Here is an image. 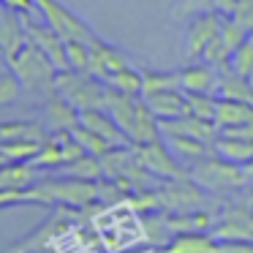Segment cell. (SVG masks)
Wrapping results in <instances>:
<instances>
[{"mask_svg": "<svg viewBox=\"0 0 253 253\" xmlns=\"http://www.w3.org/2000/svg\"><path fill=\"white\" fill-rule=\"evenodd\" d=\"M60 171H63L66 177H79V180H104L101 155H90V153H84L82 158H77V161H71V164H66Z\"/></svg>", "mask_w": 253, "mask_h": 253, "instance_id": "cell-25", "label": "cell"}, {"mask_svg": "<svg viewBox=\"0 0 253 253\" xmlns=\"http://www.w3.org/2000/svg\"><path fill=\"white\" fill-rule=\"evenodd\" d=\"M106 84H109L112 90H120V93H126V95H142V87H144L142 68H136V66L120 68L117 74H112Z\"/></svg>", "mask_w": 253, "mask_h": 253, "instance_id": "cell-27", "label": "cell"}, {"mask_svg": "<svg viewBox=\"0 0 253 253\" xmlns=\"http://www.w3.org/2000/svg\"><path fill=\"white\" fill-rule=\"evenodd\" d=\"M188 104H191V115L204 117V120H212L215 123L218 95H212V93H188Z\"/></svg>", "mask_w": 253, "mask_h": 253, "instance_id": "cell-30", "label": "cell"}, {"mask_svg": "<svg viewBox=\"0 0 253 253\" xmlns=\"http://www.w3.org/2000/svg\"><path fill=\"white\" fill-rule=\"evenodd\" d=\"M220 25H223V17L215 11H204L188 19V28H185V57L188 60H202L207 44L220 33Z\"/></svg>", "mask_w": 253, "mask_h": 253, "instance_id": "cell-10", "label": "cell"}, {"mask_svg": "<svg viewBox=\"0 0 253 253\" xmlns=\"http://www.w3.org/2000/svg\"><path fill=\"white\" fill-rule=\"evenodd\" d=\"M253 123V104L237 98H218L215 109V126L220 128H234V126H251Z\"/></svg>", "mask_w": 253, "mask_h": 253, "instance_id": "cell-18", "label": "cell"}, {"mask_svg": "<svg viewBox=\"0 0 253 253\" xmlns=\"http://www.w3.org/2000/svg\"><path fill=\"white\" fill-rule=\"evenodd\" d=\"M36 166L30 161H11V164L0 166V191H11V188H28L36 182Z\"/></svg>", "mask_w": 253, "mask_h": 253, "instance_id": "cell-22", "label": "cell"}, {"mask_svg": "<svg viewBox=\"0 0 253 253\" xmlns=\"http://www.w3.org/2000/svg\"><path fill=\"white\" fill-rule=\"evenodd\" d=\"M142 77H144L142 95L161 93V90H182L180 68H177V71H153V68H142Z\"/></svg>", "mask_w": 253, "mask_h": 253, "instance_id": "cell-26", "label": "cell"}, {"mask_svg": "<svg viewBox=\"0 0 253 253\" xmlns=\"http://www.w3.org/2000/svg\"><path fill=\"white\" fill-rule=\"evenodd\" d=\"M106 109L117 120V126L123 128V133L128 136L131 144H147V142H158L161 139V120L150 112L147 101L142 95H126L120 90L109 87Z\"/></svg>", "mask_w": 253, "mask_h": 253, "instance_id": "cell-1", "label": "cell"}, {"mask_svg": "<svg viewBox=\"0 0 253 253\" xmlns=\"http://www.w3.org/2000/svg\"><path fill=\"white\" fill-rule=\"evenodd\" d=\"M44 193L46 204H71V207H90L98 202V180H79V177H52L36 182Z\"/></svg>", "mask_w": 253, "mask_h": 253, "instance_id": "cell-5", "label": "cell"}, {"mask_svg": "<svg viewBox=\"0 0 253 253\" xmlns=\"http://www.w3.org/2000/svg\"><path fill=\"white\" fill-rule=\"evenodd\" d=\"M36 8L44 17V22L52 25L66 41H84V44H90L93 39H98L93 33V28L82 17H77L68 6H63L60 0H36Z\"/></svg>", "mask_w": 253, "mask_h": 253, "instance_id": "cell-6", "label": "cell"}, {"mask_svg": "<svg viewBox=\"0 0 253 253\" xmlns=\"http://www.w3.org/2000/svg\"><path fill=\"white\" fill-rule=\"evenodd\" d=\"M248 36H251V30H248L245 25H240L234 17H223V25H220V39L226 41L229 52H234L237 46L248 39Z\"/></svg>", "mask_w": 253, "mask_h": 253, "instance_id": "cell-32", "label": "cell"}, {"mask_svg": "<svg viewBox=\"0 0 253 253\" xmlns=\"http://www.w3.org/2000/svg\"><path fill=\"white\" fill-rule=\"evenodd\" d=\"M71 136L77 139V142L84 147V153H90V155H104V153H109V150H112V144L106 142L104 136L93 133L90 128H84V126H77L71 131Z\"/></svg>", "mask_w": 253, "mask_h": 253, "instance_id": "cell-29", "label": "cell"}, {"mask_svg": "<svg viewBox=\"0 0 253 253\" xmlns=\"http://www.w3.org/2000/svg\"><path fill=\"white\" fill-rule=\"evenodd\" d=\"M126 66H131V57H128L120 46L109 44V41H104V39L90 41V68H87V74L98 77L101 82H109L112 74H117Z\"/></svg>", "mask_w": 253, "mask_h": 253, "instance_id": "cell-11", "label": "cell"}, {"mask_svg": "<svg viewBox=\"0 0 253 253\" xmlns=\"http://www.w3.org/2000/svg\"><path fill=\"white\" fill-rule=\"evenodd\" d=\"M245 174H248V185H253V158L245 164Z\"/></svg>", "mask_w": 253, "mask_h": 253, "instance_id": "cell-38", "label": "cell"}, {"mask_svg": "<svg viewBox=\"0 0 253 253\" xmlns=\"http://www.w3.org/2000/svg\"><path fill=\"white\" fill-rule=\"evenodd\" d=\"M0 60H6V52H3V46H0Z\"/></svg>", "mask_w": 253, "mask_h": 253, "instance_id": "cell-39", "label": "cell"}, {"mask_svg": "<svg viewBox=\"0 0 253 253\" xmlns=\"http://www.w3.org/2000/svg\"><path fill=\"white\" fill-rule=\"evenodd\" d=\"M229 66L234 68L237 74H242V77H248L253 82V33L248 36V39L242 41L234 52H231Z\"/></svg>", "mask_w": 253, "mask_h": 253, "instance_id": "cell-28", "label": "cell"}, {"mask_svg": "<svg viewBox=\"0 0 253 253\" xmlns=\"http://www.w3.org/2000/svg\"><path fill=\"white\" fill-rule=\"evenodd\" d=\"M161 139L166 142V147L174 153V158L180 161L185 169H191V166L199 164L207 153H212V144L202 142V139H193V136H188V133H177V131H171V128H161Z\"/></svg>", "mask_w": 253, "mask_h": 253, "instance_id": "cell-12", "label": "cell"}, {"mask_svg": "<svg viewBox=\"0 0 253 253\" xmlns=\"http://www.w3.org/2000/svg\"><path fill=\"white\" fill-rule=\"evenodd\" d=\"M212 234L223 242H253V210L251 204H229L212 226Z\"/></svg>", "mask_w": 253, "mask_h": 253, "instance_id": "cell-9", "label": "cell"}, {"mask_svg": "<svg viewBox=\"0 0 253 253\" xmlns=\"http://www.w3.org/2000/svg\"><path fill=\"white\" fill-rule=\"evenodd\" d=\"M212 215L202 212V210H191V212H169L161 226L164 231H169L171 237L174 234H188V231H212Z\"/></svg>", "mask_w": 253, "mask_h": 253, "instance_id": "cell-16", "label": "cell"}, {"mask_svg": "<svg viewBox=\"0 0 253 253\" xmlns=\"http://www.w3.org/2000/svg\"><path fill=\"white\" fill-rule=\"evenodd\" d=\"M30 164L36 169H63L66 166V153H63V139L57 133L55 139H46L39 147V153L30 158Z\"/></svg>", "mask_w": 253, "mask_h": 253, "instance_id": "cell-24", "label": "cell"}, {"mask_svg": "<svg viewBox=\"0 0 253 253\" xmlns=\"http://www.w3.org/2000/svg\"><path fill=\"white\" fill-rule=\"evenodd\" d=\"M234 19L240 25H245V28L253 33V0H240V3H237Z\"/></svg>", "mask_w": 253, "mask_h": 253, "instance_id": "cell-35", "label": "cell"}, {"mask_svg": "<svg viewBox=\"0 0 253 253\" xmlns=\"http://www.w3.org/2000/svg\"><path fill=\"white\" fill-rule=\"evenodd\" d=\"M204 11H212V0H177L174 8H171V19L177 22H188L191 17Z\"/></svg>", "mask_w": 253, "mask_h": 253, "instance_id": "cell-31", "label": "cell"}, {"mask_svg": "<svg viewBox=\"0 0 253 253\" xmlns=\"http://www.w3.org/2000/svg\"><path fill=\"white\" fill-rule=\"evenodd\" d=\"M237 3H240V0H212V11L220 14V17H234Z\"/></svg>", "mask_w": 253, "mask_h": 253, "instance_id": "cell-37", "label": "cell"}, {"mask_svg": "<svg viewBox=\"0 0 253 253\" xmlns=\"http://www.w3.org/2000/svg\"><path fill=\"white\" fill-rule=\"evenodd\" d=\"M55 93H60L66 101H71L79 112L82 109H95V106H106V82L87 71H57L55 79Z\"/></svg>", "mask_w": 253, "mask_h": 253, "instance_id": "cell-4", "label": "cell"}, {"mask_svg": "<svg viewBox=\"0 0 253 253\" xmlns=\"http://www.w3.org/2000/svg\"><path fill=\"white\" fill-rule=\"evenodd\" d=\"M215 95L218 98H237V101L253 104V82L248 77H242V74H237L231 66H226V68H220Z\"/></svg>", "mask_w": 253, "mask_h": 253, "instance_id": "cell-20", "label": "cell"}, {"mask_svg": "<svg viewBox=\"0 0 253 253\" xmlns=\"http://www.w3.org/2000/svg\"><path fill=\"white\" fill-rule=\"evenodd\" d=\"M0 142H46L44 128L30 120H8L0 123Z\"/></svg>", "mask_w": 253, "mask_h": 253, "instance_id": "cell-23", "label": "cell"}, {"mask_svg": "<svg viewBox=\"0 0 253 253\" xmlns=\"http://www.w3.org/2000/svg\"><path fill=\"white\" fill-rule=\"evenodd\" d=\"M188 174L204 188V191H212V193H223V191H237V188H245L248 185V174H245V166L240 164H231V161L220 158L218 153H207L199 164H193L188 169Z\"/></svg>", "mask_w": 253, "mask_h": 253, "instance_id": "cell-3", "label": "cell"}, {"mask_svg": "<svg viewBox=\"0 0 253 253\" xmlns=\"http://www.w3.org/2000/svg\"><path fill=\"white\" fill-rule=\"evenodd\" d=\"M22 25H25V39L39 46V49L57 66V71H68V52H66L68 41L63 39L52 25L36 22L33 14H22Z\"/></svg>", "mask_w": 253, "mask_h": 253, "instance_id": "cell-7", "label": "cell"}, {"mask_svg": "<svg viewBox=\"0 0 253 253\" xmlns=\"http://www.w3.org/2000/svg\"><path fill=\"white\" fill-rule=\"evenodd\" d=\"M19 90H22V84H19V79L14 77V74L0 77V106H6V104H11V101H17Z\"/></svg>", "mask_w": 253, "mask_h": 253, "instance_id": "cell-34", "label": "cell"}, {"mask_svg": "<svg viewBox=\"0 0 253 253\" xmlns=\"http://www.w3.org/2000/svg\"><path fill=\"white\" fill-rule=\"evenodd\" d=\"M79 126H84V128H90L93 133L104 136L112 147H126V144H131V142H128V136L123 133V128L117 126V120L109 115V109H106V106L82 109V112H79Z\"/></svg>", "mask_w": 253, "mask_h": 253, "instance_id": "cell-14", "label": "cell"}, {"mask_svg": "<svg viewBox=\"0 0 253 253\" xmlns=\"http://www.w3.org/2000/svg\"><path fill=\"white\" fill-rule=\"evenodd\" d=\"M212 150L220 158L231 161V164L245 166L253 158V139L245 136H229V133H218V139L212 142Z\"/></svg>", "mask_w": 253, "mask_h": 253, "instance_id": "cell-21", "label": "cell"}, {"mask_svg": "<svg viewBox=\"0 0 253 253\" xmlns=\"http://www.w3.org/2000/svg\"><path fill=\"white\" fill-rule=\"evenodd\" d=\"M6 63L25 90H30V93H55L57 66L36 44L25 41L17 52H11L6 57Z\"/></svg>", "mask_w": 253, "mask_h": 253, "instance_id": "cell-2", "label": "cell"}, {"mask_svg": "<svg viewBox=\"0 0 253 253\" xmlns=\"http://www.w3.org/2000/svg\"><path fill=\"white\" fill-rule=\"evenodd\" d=\"M66 52H68V68L71 71H87L90 68V44H84V41H68Z\"/></svg>", "mask_w": 253, "mask_h": 253, "instance_id": "cell-33", "label": "cell"}, {"mask_svg": "<svg viewBox=\"0 0 253 253\" xmlns=\"http://www.w3.org/2000/svg\"><path fill=\"white\" fill-rule=\"evenodd\" d=\"M6 8H11V11H17V14H33V11H39L36 8V0H0Z\"/></svg>", "mask_w": 253, "mask_h": 253, "instance_id": "cell-36", "label": "cell"}, {"mask_svg": "<svg viewBox=\"0 0 253 253\" xmlns=\"http://www.w3.org/2000/svg\"><path fill=\"white\" fill-rule=\"evenodd\" d=\"M133 147H136V155H139V161H142V166L153 177H158V180H174V177L188 174V169L174 158V153L166 147L164 139L147 142V144H133Z\"/></svg>", "mask_w": 253, "mask_h": 253, "instance_id": "cell-8", "label": "cell"}, {"mask_svg": "<svg viewBox=\"0 0 253 253\" xmlns=\"http://www.w3.org/2000/svg\"><path fill=\"white\" fill-rule=\"evenodd\" d=\"M25 25H22V14L11 11L0 3V46L6 52V57L11 52H17L25 44Z\"/></svg>", "mask_w": 253, "mask_h": 253, "instance_id": "cell-19", "label": "cell"}, {"mask_svg": "<svg viewBox=\"0 0 253 253\" xmlns=\"http://www.w3.org/2000/svg\"><path fill=\"white\" fill-rule=\"evenodd\" d=\"M220 68L210 66L207 60H191L185 68H180V84L185 93H212L218 90Z\"/></svg>", "mask_w": 253, "mask_h": 253, "instance_id": "cell-15", "label": "cell"}, {"mask_svg": "<svg viewBox=\"0 0 253 253\" xmlns=\"http://www.w3.org/2000/svg\"><path fill=\"white\" fill-rule=\"evenodd\" d=\"M142 98L147 101L150 112L161 123H171V120L191 115V104H188L185 90H161V93H150V95H142Z\"/></svg>", "mask_w": 253, "mask_h": 253, "instance_id": "cell-13", "label": "cell"}, {"mask_svg": "<svg viewBox=\"0 0 253 253\" xmlns=\"http://www.w3.org/2000/svg\"><path fill=\"white\" fill-rule=\"evenodd\" d=\"M46 120H49V128L55 133H66V131H74L79 126V109L66 101L60 93L49 95L46 101Z\"/></svg>", "mask_w": 253, "mask_h": 253, "instance_id": "cell-17", "label": "cell"}]
</instances>
